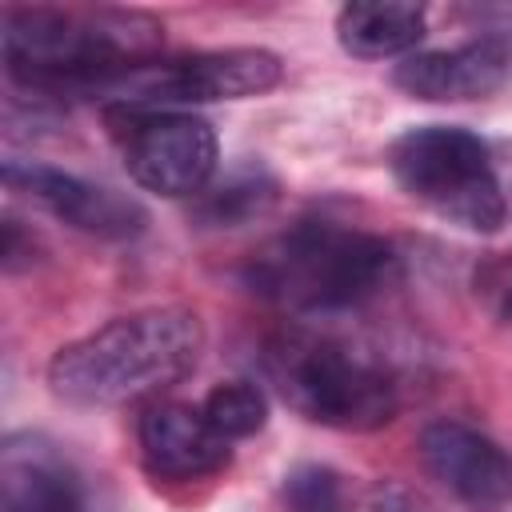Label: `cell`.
Returning <instances> with one entry per match:
<instances>
[{
    "instance_id": "14",
    "label": "cell",
    "mask_w": 512,
    "mask_h": 512,
    "mask_svg": "<svg viewBox=\"0 0 512 512\" xmlns=\"http://www.w3.org/2000/svg\"><path fill=\"white\" fill-rule=\"evenodd\" d=\"M276 176L264 164H240L232 172H224V180H212L200 192L196 216L212 228H236L252 216H264L276 204Z\"/></svg>"
},
{
    "instance_id": "2",
    "label": "cell",
    "mask_w": 512,
    "mask_h": 512,
    "mask_svg": "<svg viewBox=\"0 0 512 512\" xmlns=\"http://www.w3.org/2000/svg\"><path fill=\"white\" fill-rule=\"evenodd\" d=\"M200 352L204 324L192 308H136L64 344L48 360V388L72 408L156 400L200 364Z\"/></svg>"
},
{
    "instance_id": "8",
    "label": "cell",
    "mask_w": 512,
    "mask_h": 512,
    "mask_svg": "<svg viewBox=\"0 0 512 512\" xmlns=\"http://www.w3.org/2000/svg\"><path fill=\"white\" fill-rule=\"evenodd\" d=\"M4 184L8 192L40 204L68 228L96 240H136L148 228V212L132 196L40 160H4Z\"/></svg>"
},
{
    "instance_id": "1",
    "label": "cell",
    "mask_w": 512,
    "mask_h": 512,
    "mask_svg": "<svg viewBox=\"0 0 512 512\" xmlns=\"http://www.w3.org/2000/svg\"><path fill=\"white\" fill-rule=\"evenodd\" d=\"M160 44L164 24L140 8L8 4L0 16L4 68L32 96H116Z\"/></svg>"
},
{
    "instance_id": "9",
    "label": "cell",
    "mask_w": 512,
    "mask_h": 512,
    "mask_svg": "<svg viewBox=\"0 0 512 512\" xmlns=\"http://www.w3.org/2000/svg\"><path fill=\"white\" fill-rule=\"evenodd\" d=\"M420 460L428 476L448 488L460 504L492 512L512 504V456L488 432L464 420H432L420 432Z\"/></svg>"
},
{
    "instance_id": "3",
    "label": "cell",
    "mask_w": 512,
    "mask_h": 512,
    "mask_svg": "<svg viewBox=\"0 0 512 512\" xmlns=\"http://www.w3.org/2000/svg\"><path fill=\"white\" fill-rule=\"evenodd\" d=\"M400 272L396 248L324 216H304L244 264V284L292 316H328L376 300Z\"/></svg>"
},
{
    "instance_id": "11",
    "label": "cell",
    "mask_w": 512,
    "mask_h": 512,
    "mask_svg": "<svg viewBox=\"0 0 512 512\" xmlns=\"http://www.w3.org/2000/svg\"><path fill=\"white\" fill-rule=\"evenodd\" d=\"M512 80V48L496 36L468 40L460 48L412 52L392 68V84L416 100L452 104V100H484Z\"/></svg>"
},
{
    "instance_id": "12",
    "label": "cell",
    "mask_w": 512,
    "mask_h": 512,
    "mask_svg": "<svg viewBox=\"0 0 512 512\" xmlns=\"http://www.w3.org/2000/svg\"><path fill=\"white\" fill-rule=\"evenodd\" d=\"M4 512H88L72 460L40 432H12L0 448Z\"/></svg>"
},
{
    "instance_id": "18",
    "label": "cell",
    "mask_w": 512,
    "mask_h": 512,
    "mask_svg": "<svg viewBox=\"0 0 512 512\" xmlns=\"http://www.w3.org/2000/svg\"><path fill=\"white\" fill-rule=\"evenodd\" d=\"M32 232H24L20 228V220H4V240H0V264H4V272H20V268H28L32 264Z\"/></svg>"
},
{
    "instance_id": "19",
    "label": "cell",
    "mask_w": 512,
    "mask_h": 512,
    "mask_svg": "<svg viewBox=\"0 0 512 512\" xmlns=\"http://www.w3.org/2000/svg\"><path fill=\"white\" fill-rule=\"evenodd\" d=\"M500 316H504V320H512V284L504 288V300H500Z\"/></svg>"
},
{
    "instance_id": "10",
    "label": "cell",
    "mask_w": 512,
    "mask_h": 512,
    "mask_svg": "<svg viewBox=\"0 0 512 512\" xmlns=\"http://www.w3.org/2000/svg\"><path fill=\"white\" fill-rule=\"evenodd\" d=\"M140 464L160 484H192L228 468L232 440H224L208 416L180 400H148L136 420Z\"/></svg>"
},
{
    "instance_id": "13",
    "label": "cell",
    "mask_w": 512,
    "mask_h": 512,
    "mask_svg": "<svg viewBox=\"0 0 512 512\" xmlns=\"http://www.w3.org/2000/svg\"><path fill=\"white\" fill-rule=\"evenodd\" d=\"M428 32L424 4L408 0H352L336 12V40L356 60L408 56Z\"/></svg>"
},
{
    "instance_id": "16",
    "label": "cell",
    "mask_w": 512,
    "mask_h": 512,
    "mask_svg": "<svg viewBox=\"0 0 512 512\" xmlns=\"http://www.w3.org/2000/svg\"><path fill=\"white\" fill-rule=\"evenodd\" d=\"M280 508L284 512H348L344 480L328 464H296L280 480Z\"/></svg>"
},
{
    "instance_id": "4",
    "label": "cell",
    "mask_w": 512,
    "mask_h": 512,
    "mask_svg": "<svg viewBox=\"0 0 512 512\" xmlns=\"http://www.w3.org/2000/svg\"><path fill=\"white\" fill-rule=\"evenodd\" d=\"M260 364L276 396L320 428L376 432L392 424L400 408L396 380L376 356L312 328H284L268 336Z\"/></svg>"
},
{
    "instance_id": "6",
    "label": "cell",
    "mask_w": 512,
    "mask_h": 512,
    "mask_svg": "<svg viewBox=\"0 0 512 512\" xmlns=\"http://www.w3.org/2000/svg\"><path fill=\"white\" fill-rule=\"evenodd\" d=\"M108 136L120 148L128 176L156 196H200L220 164L216 128L184 108L108 104Z\"/></svg>"
},
{
    "instance_id": "15",
    "label": "cell",
    "mask_w": 512,
    "mask_h": 512,
    "mask_svg": "<svg viewBox=\"0 0 512 512\" xmlns=\"http://www.w3.org/2000/svg\"><path fill=\"white\" fill-rule=\"evenodd\" d=\"M200 412L224 440H248L268 424V396L252 380H228L204 396Z\"/></svg>"
},
{
    "instance_id": "17",
    "label": "cell",
    "mask_w": 512,
    "mask_h": 512,
    "mask_svg": "<svg viewBox=\"0 0 512 512\" xmlns=\"http://www.w3.org/2000/svg\"><path fill=\"white\" fill-rule=\"evenodd\" d=\"M348 512H428L404 484H392V480H376L368 484L352 504Z\"/></svg>"
},
{
    "instance_id": "7",
    "label": "cell",
    "mask_w": 512,
    "mask_h": 512,
    "mask_svg": "<svg viewBox=\"0 0 512 512\" xmlns=\"http://www.w3.org/2000/svg\"><path fill=\"white\" fill-rule=\"evenodd\" d=\"M284 80V60L268 48H208L176 60H152L132 72L112 104L140 108H184V104H220L272 92Z\"/></svg>"
},
{
    "instance_id": "5",
    "label": "cell",
    "mask_w": 512,
    "mask_h": 512,
    "mask_svg": "<svg viewBox=\"0 0 512 512\" xmlns=\"http://www.w3.org/2000/svg\"><path fill=\"white\" fill-rule=\"evenodd\" d=\"M392 180L408 200L476 236L508 224V196L492 148L460 124H416L388 144Z\"/></svg>"
}]
</instances>
